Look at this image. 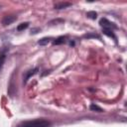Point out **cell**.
I'll return each mask as SVG.
<instances>
[{
  "mask_svg": "<svg viewBox=\"0 0 127 127\" xmlns=\"http://www.w3.org/2000/svg\"><path fill=\"white\" fill-rule=\"evenodd\" d=\"M102 32H103L104 35H106V36H108V37H112V38L117 42V38H116V36H115V34L113 33L112 30H106V29H103Z\"/></svg>",
  "mask_w": 127,
  "mask_h": 127,
  "instance_id": "52a82bcc",
  "label": "cell"
},
{
  "mask_svg": "<svg viewBox=\"0 0 127 127\" xmlns=\"http://www.w3.org/2000/svg\"><path fill=\"white\" fill-rule=\"evenodd\" d=\"M38 70H39L38 67H35V68H33V69H30V70H27V71L24 73V75H23V78H24V79H23V83L26 84L27 81L29 80V78H30L31 76L35 75V74L38 72Z\"/></svg>",
  "mask_w": 127,
  "mask_h": 127,
  "instance_id": "277c9868",
  "label": "cell"
},
{
  "mask_svg": "<svg viewBox=\"0 0 127 127\" xmlns=\"http://www.w3.org/2000/svg\"><path fill=\"white\" fill-rule=\"evenodd\" d=\"M5 60H6V54H5V52L0 53V69H1V67L3 66Z\"/></svg>",
  "mask_w": 127,
  "mask_h": 127,
  "instance_id": "8fae6325",
  "label": "cell"
},
{
  "mask_svg": "<svg viewBox=\"0 0 127 127\" xmlns=\"http://www.w3.org/2000/svg\"><path fill=\"white\" fill-rule=\"evenodd\" d=\"M65 39H66V37L64 36H61V37H59V38H57L56 40H54V42H53V44L54 45H62V44H64V42H65Z\"/></svg>",
  "mask_w": 127,
  "mask_h": 127,
  "instance_id": "8992f818",
  "label": "cell"
},
{
  "mask_svg": "<svg viewBox=\"0 0 127 127\" xmlns=\"http://www.w3.org/2000/svg\"><path fill=\"white\" fill-rule=\"evenodd\" d=\"M50 41H51V38L45 37V38H42L41 40H39L38 44H39L40 46H46V45H48V44L50 43Z\"/></svg>",
  "mask_w": 127,
  "mask_h": 127,
  "instance_id": "ba28073f",
  "label": "cell"
},
{
  "mask_svg": "<svg viewBox=\"0 0 127 127\" xmlns=\"http://www.w3.org/2000/svg\"><path fill=\"white\" fill-rule=\"evenodd\" d=\"M58 22L63 23V22H64V20H62V19H60V20H53V21H51V22H50V24H51V25H53V23H58Z\"/></svg>",
  "mask_w": 127,
  "mask_h": 127,
  "instance_id": "5bb4252c",
  "label": "cell"
},
{
  "mask_svg": "<svg viewBox=\"0 0 127 127\" xmlns=\"http://www.w3.org/2000/svg\"><path fill=\"white\" fill-rule=\"evenodd\" d=\"M17 20V16L15 15H7V16H4L1 23L3 26H8L10 24H12L13 22H15Z\"/></svg>",
  "mask_w": 127,
  "mask_h": 127,
  "instance_id": "3957f363",
  "label": "cell"
},
{
  "mask_svg": "<svg viewBox=\"0 0 127 127\" xmlns=\"http://www.w3.org/2000/svg\"><path fill=\"white\" fill-rule=\"evenodd\" d=\"M89 108H90V110H92V111H96V112H102V111H103L102 108L99 107V106L96 105V104H91V105L89 106Z\"/></svg>",
  "mask_w": 127,
  "mask_h": 127,
  "instance_id": "30bf717a",
  "label": "cell"
},
{
  "mask_svg": "<svg viewBox=\"0 0 127 127\" xmlns=\"http://www.w3.org/2000/svg\"><path fill=\"white\" fill-rule=\"evenodd\" d=\"M69 6H71L70 2H59V3H56L54 5V8L58 9V10H61V9H65V8H67Z\"/></svg>",
  "mask_w": 127,
  "mask_h": 127,
  "instance_id": "5b68a950",
  "label": "cell"
},
{
  "mask_svg": "<svg viewBox=\"0 0 127 127\" xmlns=\"http://www.w3.org/2000/svg\"><path fill=\"white\" fill-rule=\"evenodd\" d=\"M51 125L50 121L46 119H35L21 122L18 127H49Z\"/></svg>",
  "mask_w": 127,
  "mask_h": 127,
  "instance_id": "6da1fadb",
  "label": "cell"
},
{
  "mask_svg": "<svg viewBox=\"0 0 127 127\" xmlns=\"http://www.w3.org/2000/svg\"><path fill=\"white\" fill-rule=\"evenodd\" d=\"M37 31H39V32H40V31H41V29H40V28H36V29H32V31H31V34H37V33H38Z\"/></svg>",
  "mask_w": 127,
  "mask_h": 127,
  "instance_id": "9a60e30c",
  "label": "cell"
},
{
  "mask_svg": "<svg viewBox=\"0 0 127 127\" xmlns=\"http://www.w3.org/2000/svg\"><path fill=\"white\" fill-rule=\"evenodd\" d=\"M29 26V23L28 22H25V23H21L20 25L17 26V31H23L25 29H27Z\"/></svg>",
  "mask_w": 127,
  "mask_h": 127,
  "instance_id": "9c48e42d",
  "label": "cell"
},
{
  "mask_svg": "<svg viewBox=\"0 0 127 127\" xmlns=\"http://www.w3.org/2000/svg\"><path fill=\"white\" fill-rule=\"evenodd\" d=\"M86 16H87V18H90L92 20H95L96 17H97V13L94 12V11H89V12L86 13Z\"/></svg>",
  "mask_w": 127,
  "mask_h": 127,
  "instance_id": "7c38bea8",
  "label": "cell"
},
{
  "mask_svg": "<svg viewBox=\"0 0 127 127\" xmlns=\"http://www.w3.org/2000/svg\"><path fill=\"white\" fill-rule=\"evenodd\" d=\"M99 25L101 27H103V29H106V30H112L113 31V29H117V26L114 23L108 21L106 18H101L99 21Z\"/></svg>",
  "mask_w": 127,
  "mask_h": 127,
  "instance_id": "7a4b0ae2",
  "label": "cell"
},
{
  "mask_svg": "<svg viewBox=\"0 0 127 127\" xmlns=\"http://www.w3.org/2000/svg\"><path fill=\"white\" fill-rule=\"evenodd\" d=\"M84 38H97V39H100V36L98 34H95V33H89V34H86L83 36Z\"/></svg>",
  "mask_w": 127,
  "mask_h": 127,
  "instance_id": "4fadbf2b",
  "label": "cell"
}]
</instances>
